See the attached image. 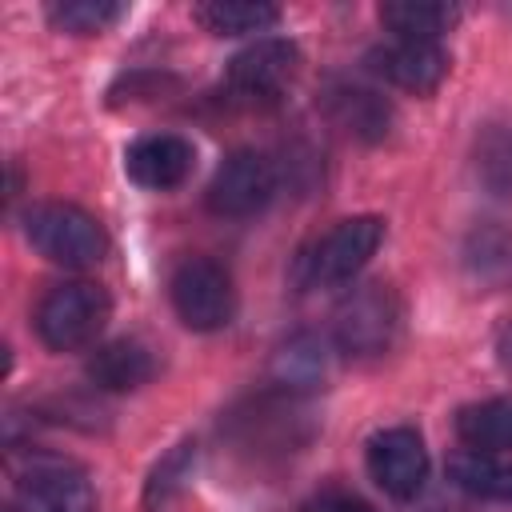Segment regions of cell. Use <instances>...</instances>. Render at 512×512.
<instances>
[{
    "instance_id": "19",
    "label": "cell",
    "mask_w": 512,
    "mask_h": 512,
    "mask_svg": "<svg viewBox=\"0 0 512 512\" xmlns=\"http://www.w3.org/2000/svg\"><path fill=\"white\" fill-rule=\"evenodd\" d=\"M472 164H476V180L488 192L512 196V124H488L476 136Z\"/></svg>"
},
{
    "instance_id": "5",
    "label": "cell",
    "mask_w": 512,
    "mask_h": 512,
    "mask_svg": "<svg viewBox=\"0 0 512 512\" xmlns=\"http://www.w3.org/2000/svg\"><path fill=\"white\" fill-rule=\"evenodd\" d=\"M400 300L388 284H360L352 288L332 312V336L348 356H380L400 336Z\"/></svg>"
},
{
    "instance_id": "7",
    "label": "cell",
    "mask_w": 512,
    "mask_h": 512,
    "mask_svg": "<svg viewBox=\"0 0 512 512\" xmlns=\"http://www.w3.org/2000/svg\"><path fill=\"white\" fill-rule=\"evenodd\" d=\"M12 512H96V492L84 468L40 456L12 484Z\"/></svg>"
},
{
    "instance_id": "4",
    "label": "cell",
    "mask_w": 512,
    "mask_h": 512,
    "mask_svg": "<svg viewBox=\"0 0 512 512\" xmlns=\"http://www.w3.org/2000/svg\"><path fill=\"white\" fill-rule=\"evenodd\" d=\"M168 296L184 328L192 332H220L236 316V284L224 264L212 256H188L176 264L168 280Z\"/></svg>"
},
{
    "instance_id": "8",
    "label": "cell",
    "mask_w": 512,
    "mask_h": 512,
    "mask_svg": "<svg viewBox=\"0 0 512 512\" xmlns=\"http://www.w3.org/2000/svg\"><path fill=\"white\" fill-rule=\"evenodd\" d=\"M272 196H276V164L252 148L232 152L216 168V176L208 180V192H204L208 212L228 216V220L256 216Z\"/></svg>"
},
{
    "instance_id": "22",
    "label": "cell",
    "mask_w": 512,
    "mask_h": 512,
    "mask_svg": "<svg viewBox=\"0 0 512 512\" xmlns=\"http://www.w3.org/2000/svg\"><path fill=\"white\" fill-rule=\"evenodd\" d=\"M312 512H372L364 500H356V496H324Z\"/></svg>"
},
{
    "instance_id": "12",
    "label": "cell",
    "mask_w": 512,
    "mask_h": 512,
    "mask_svg": "<svg viewBox=\"0 0 512 512\" xmlns=\"http://www.w3.org/2000/svg\"><path fill=\"white\" fill-rule=\"evenodd\" d=\"M88 380L100 388V392H132V388H140V384H148L152 380V372H156V360H152V352H148V344H140V340H108V344H100L92 356H88Z\"/></svg>"
},
{
    "instance_id": "11",
    "label": "cell",
    "mask_w": 512,
    "mask_h": 512,
    "mask_svg": "<svg viewBox=\"0 0 512 512\" xmlns=\"http://www.w3.org/2000/svg\"><path fill=\"white\" fill-rule=\"evenodd\" d=\"M196 168V148L176 136V132H152V136H140L136 144H128L124 152V172L140 184V188H152V192H168V188H180Z\"/></svg>"
},
{
    "instance_id": "16",
    "label": "cell",
    "mask_w": 512,
    "mask_h": 512,
    "mask_svg": "<svg viewBox=\"0 0 512 512\" xmlns=\"http://www.w3.org/2000/svg\"><path fill=\"white\" fill-rule=\"evenodd\" d=\"M456 4L436 0H388L380 4V24L396 40H440L456 24Z\"/></svg>"
},
{
    "instance_id": "9",
    "label": "cell",
    "mask_w": 512,
    "mask_h": 512,
    "mask_svg": "<svg viewBox=\"0 0 512 512\" xmlns=\"http://www.w3.org/2000/svg\"><path fill=\"white\" fill-rule=\"evenodd\" d=\"M368 476L376 480L380 492H388L392 500H412L420 496L424 480H428V448L420 440L416 428H384L368 440Z\"/></svg>"
},
{
    "instance_id": "15",
    "label": "cell",
    "mask_w": 512,
    "mask_h": 512,
    "mask_svg": "<svg viewBox=\"0 0 512 512\" xmlns=\"http://www.w3.org/2000/svg\"><path fill=\"white\" fill-rule=\"evenodd\" d=\"M448 476L468 496L512 504V460H500L492 452H456L448 460Z\"/></svg>"
},
{
    "instance_id": "6",
    "label": "cell",
    "mask_w": 512,
    "mask_h": 512,
    "mask_svg": "<svg viewBox=\"0 0 512 512\" xmlns=\"http://www.w3.org/2000/svg\"><path fill=\"white\" fill-rule=\"evenodd\" d=\"M300 72V48L280 36H264L228 60V92L240 104H276Z\"/></svg>"
},
{
    "instance_id": "2",
    "label": "cell",
    "mask_w": 512,
    "mask_h": 512,
    "mask_svg": "<svg viewBox=\"0 0 512 512\" xmlns=\"http://www.w3.org/2000/svg\"><path fill=\"white\" fill-rule=\"evenodd\" d=\"M108 316H112V300L100 284L64 280V284H52L40 296L32 320H36V336L52 352H80V348L96 344Z\"/></svg>"
},
{
    "instance_id": "21",
    "label": "cell",
    "mask_w": 512,
    "mask_h": 512,
    "mask_svg": "<svg viewBox=\"0 0 512 512\" xmlns=\"http://www.w3.org/2000/svg\"><path fill=\"white\" fill-rule=\"evenodd\" d=\"M192 460H196V444H192V440H180V444L152 468V480H148V488H144V504H148V508L164 504V500L184 484Z\"/></svg>"
},
{
    "instance_id": "3",
    "label": "cell",
    "mask_w": 512,
    "mask_h": 512,
    "mask_svg": "<svg viewBox=\"0 0 512 512\" xmlns=\"http://www.w3.org/2000/svg\"><path fill=\"white\" fill-rule=\"evenodd\" d=\"M384 240V220L380 216H348L332 224L304 256H300V284L304 288H336L348 284L380 248Z\"/></svg>"
},
{
    "instance_id": "10",
    "label": "cell",
    "mask_w": 512,
    "mask_h": 512,
    "mask_svg": "<svg viewBox=\"0 0 512 512\" xmlns=\"http://www.w3.org/2000/svg\"><path fill=\"white\" fill-rule=\"evenodd\" d=\"M368 64L388 84H396L404 92H416V96H428L444 84L452 60H448L440 40H392V44L376 48L368 56Z\"/></svg>"
},
{
    "instance_id": "1",
    "label": "cell",
    "mask_w": 512,
    "mask_h": 512,
    "mask_svg": "<svg viewBox=\"0 0 512 512\" xmlns=\"http://www.w3.org/2000/svg\"><path fill=\"white\" fill-rule=\"evenodd\" d=\"M24 236L44 260H52L60 268H92L108 256L104 224L92 212L64 204V200L32 204L24 212Z\"/></svg>"
},
{
    "instance_id": "13",
    "label": "cell",
    "mask_w": 512,
    "mask_h": 512,
    "mask_svg": "<svg viewBox=\"0 0 512 512\" xmlns=\"http://www.w3.org/2000/svg\"><path fill=\"white\" fill-rule=\"evenodd\" d=\"M328 116L336 120V128H344L356 140H384L392 128V108L380 92L360 88V84H336L328 92Z\"/></svg>"
},
{
    "instance_id": "14",
    "label": "cell",
    "mask_w": 512,
    "mask_h": 512,
    "mask_svg": "<svg viewBox=\"0 0 512 512\" xmlns=\"http://www.w3.org/2000/svg\"><path fill=\"white\" fill-rule=\"evenodd\" d=\"M456 436L468 452H512V400H480L456 412Z\"/></svg>"
},
{
    "instance_id": "23",
    "label": "cell",
    "mask_w": 512,
    "mask_h": 512,
    "mask_svg": "<svg viewBox=\"0 0 512 512\" xmlns=\"http://www.w3.org/2000/svg\"><path fill=\"white\" fill-rule=\"evenodd\" d=\"M500 364L512 372V328L504 332V340H500Z\"/></svg>"
},
{
    "instance_id": "18",
    "label": "cell",
    "mask_w": 512,
    "mask_h": 512,
    "mask_svg": "<svg viewBox=\"0 0 512 512\" xmlns=\"http://www.w3.org/2000/svg\"><path fill=\"white\" fill-rule=\"evenodd\" d=\"M192 20L212 36H248L268 32L280 20V8L260 0H204L192 8Z\"/></svg>"
},
{
    "instance_id": "17",
    "label": "cell",
    "mask_w": 512,
    "mask_h": 512,
    "mask_svg": "<svg viewBox=\"0 0 512 512\" xmlns=\"http://www.w3.org/2000/svg\"><path fill=\"white\" fill-rule=\"evenodd\" d=\"M272 380L288 396L324 388V380H328V348L316 336H292L272 360Z\"/></svg>"
},
{
    "instance_id": "20",
    "label": "cell",
    "mask_w": 512,
    "mask_h": 512,
    "mask_svg": "<svg viewBox=\"0 0 512 512\" xmlns=\"http://www.w3.org/2000/svg\"><path fill=\"white\" fill-rule=\"evenodd\" d=\"M124 16L116 0H56L48 4V24L72 36H100Z\"/></svg>"
}]
</instances>
